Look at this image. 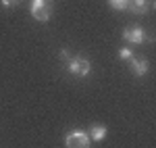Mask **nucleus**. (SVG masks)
Listing matches in <instances>:
<instances>
[{"label": "nucleus", "mask_w": 156, "mask_h": 148, "mask_svg": "<svg viewBox=\"0 0 156 148\" xmlns=\"http://www.w3.org/2000/svg\"><path fill=\"white\" fill-rule=\"evenodd\" d=\"M58 56H60V61H65V63H67L69 59H71V52H69L67 48H62V50L58 52Z\"/></svg>", "instance_id": "obj_10"}, {"label": "nucleus", "mask_w": 156, "mask_h": 148, "mask_svg": "<svg viewBox=\"0 0 156 148\" xmlns=\"http://www.w3.org/2000/svg\"><path fill=\"white\" fill-rule=\"evenodd\" d=\"M129 65H131V71L135 77H144L148 73V69H150V63L146 61V59H137V56H133L131 61H129Z\"/></svg>", "instance_id": "obj_6"}, {"label": "nucleus", "mask_w": 156, "mask_h": 148, "mask_svg": "<svg viewBox=\"0 0 156 148\" xmlns=\"http://www.w3.org/2000/svg\"><path fill=\"white\" fill-rule=\"evenodd\" d=\"M108 2H110V6L117 9V11H127V4H129V0H108Z\"/></svg>", "instance_id": "obj_9"}, {"label": "nucleus", "mask_w": 156, "mask_h": 148, "mask_svg": "<svg viewBox=\"0 0 156 148\" xmlns=\"http://www.w3.org/2000/svg\"><path fill=\"white\" fill-rule=\"evenodd\" d=\"M150 9H152L150 0H129V4H127V11H131L133 15H146Z\"/></svg>", "instance_id": "obj_5"}, {"label": "nucleus", "mask_w": 156, "mask_h": 148, "mask_svg": "<svg viewBox=\"0 0 156 148\" xmlns=\"http://www.w3.org/2000/svg\"><path fill=\"white\" fill-rule=\"evenodd\" d=\"M0 2H2V6H6V9H9V6H17V4H19V0H0Z\"/></svg>", "instance_id": "obj_11"}, {"label": "nucleus", "mask_w": 156, "mask_h": 148, "mask_svg": "<svg viewBox=\"0 0 156 148\" xmlns=\"http://www.w3.org/2000/svg\"><path fill=\"white\" fill-rule=\"evenodd\" d=\"M133 56H135V54H133V50L127 48V46H123V48L119 50V59H121V61H131Z\"/></svg>", "instance_id": "obj_8"}, {"label": "nucleus", "mask_w": 156, "mask_h": 148, "mask_svg": "<svg viewBox=\"0 0 156 148\" xmlns=\"http://www.w3.org/2000/svg\"><path fill=\"white\" fill-rule=\"evenodd\" d=\"M67 69L75 77H87V75L92 73V63L87 61V59H83V56H71L67 61Z\"/></svg>", "instance_id": "obj_1"}, {"label": "nucleus", "mask_w": 156, "mask_h": 148, "mask_svg": "<svg viewBox=\"0 0 156 148\" xmlns=\"http://www.w3.org/2000/svg\"><path fill=\"white\" fill-rule=\"evenodd\" d=\"M90 134L83 129H73L65 136V148H90Z\"/></svg>", "instance_id": "obj_2"}, {"label": "nucleus", "mask_w": 156, "mask_h": 148, "mask_svg": "<svg viewBox=\"0 0 156 148\" xmlns=\"http://www.w3.org/2000/svg\"><path fill=\"white\" fill-rule=\"evenodd\" d=\"M52 15V0H31V17L37 21H48Z\"/></svg>", "instance_id": "obj_3"}, {"label": "nucleus", "mask_w": 156, "mask_h": 148, "mask_svg": "<svg viewBox=\"0 0 156 148\" xmlns=\"http://www.w3.org/2000/svg\"><path fill=\"white\" fill-rule=\"evenodd\" d=\"M123 40L129 44H146V42H152V36H148L142 27H127L123 29Z\"/></svg>", "instance_id": "obj_4"}, {"label": "nucleus", "mask_w": 156, "mask_h": 148, "mask_svg": "<svg viewBox=\"0 0 156 148\" xmlns=\"http://www.w3.org/2000/svg\"><path fill=\"white\" fill-rule=\"evenodd\" d=\"M108 134V129H106V125H92L90 127V140L92 142H100V140H104Z\"/></svg>", "instance_id": "obj_7"}]
</instances>
